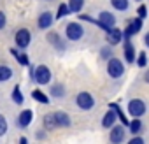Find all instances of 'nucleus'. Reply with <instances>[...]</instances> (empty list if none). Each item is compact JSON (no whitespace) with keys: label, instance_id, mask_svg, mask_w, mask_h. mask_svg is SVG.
Segmentation results:
<instances>
[{"label":"nucleus","instance_id":"obj_20","mask_svg":"<svg viewBox=\"0 0 149 144\" xmlns=\"http://www.w3.org/2000/svg\"><path fill=\"white\" fill-rule=\"evenodd\" d=\"M32 97H33V100H37L40 104H49V97L46 93H42L40 90H33L32 92Z\"/></svg>","mask_w":149,"mask_h":144},{"label":"nucleus","instance_id":"obj_25","mask_svg":"<svg viewBox=\"0 0 149 144\" xmlns=\"http://www.w3.org/2000/svg\"><path fill=\"white\" fill-rule=\"evenodd\" d=\"M111 109H114V111L118 113V118L123 121V125H130V123H128V120H126V116L123 114V111L119 109V106H118V104H111Z\"/></svg>","mask_w":149,"mask_h":144},{"label":"nucleus","instance_id":"obj_22","mask_svg":"<svg viewBox=\"0 0 149 144\" xmlns=\"http://www.w3.org/2000/svg\"><path fill=\"white\" fill-rule=\"evenodd\" d=\"M128 128H130V132H132V134H139V132L142 130V121H140L139 118H135L133 121H130Z\"/></svg>","mask_w":149,"mask_h":144},{"label":"nucleus","instance_id":"obj_30","mask_svg":"<svg viewBox=\"0 0 149 144\" xmlns=\"http://www.w3.org/2000/svg\"><path fill=\"white\" fill-rule=\"evenodd\" d=\"M137 13H139L140 18H146V16H147V9H146V6H140V7L137 9Z\"/></svg>","mask_w":149,"mask_h":144},{"label":"nucleus","instance_id":"obj_17","mask_svg":"<svg viewBox=\"0 0 149 144\" xmlns=\"http://www.w3.org/2000/svg\"><path fill=\"white\" fill-rule=\"evenodd\" d=\"M11 99L14 100V104H23V102H25V97H23V93H21V88H19V85H16V86L13 88Z\"/></svg>","mask_w":149,"mask_h":144},{"label":"nucleus","instance_id":"obj_28","mask_svg":"<svg viewBox=\"0 0 149 144\" xmlns=\"http://www.w3.org/2000/svg\"><path fill=\"white\" fill-rule=\"evenodd\" d=\"M137 65H139V67H146V65H147V55H146L144 51L139 55V58H137Z\"/></svg>","mask_w":149,"mask_h":144},{"label":"nucleus","instance_id":"obj_29","mask_svg":"<svg viewBox=\"0 0 149 144\" xmlns=\"http://www.w3.org/2000/svg\"><path fill=\"white\" fill-rule=\"evenodd\" d=\"M6 132H7V121H6V118L2 114H0V137H2Z\"/></svg>","mask_w":149,"mask_h":144},{"label":"nucleus","instance_id":"obj_32","mask_svg":"<svg viewBox=\"0 0 149 144\" xmlns=\"http://www.w3.org/2000/svg\"><path fill=\"white\" fill-rule=\"evenodd\" d=\"M102 58H111V49L109 48H105V49H102Z\"/></svg>","mask_w":149,"mask_h":144},{"label":"nucleus","instance_id":"obj_31","mask_svg":"<svg viewBox=\"0 0 149 144\" xmlns=\"http://www.w3.org/2000/svg\"><path fill=\"white\" fill-rule=\"evenodd\" d=\"M6 21H7V18H6V14L0 11V30H2L4 27H6Z\"/></svg>","mask_w":149,"mask_h":144},{"label":"nucleus","instance_id":"obj_21","mask_svg":"<svg viewBox=\"0 0 149 144\" xmlns=\"http://www.w3.org/2000/svg\"><path fill=\"white\" fill-rule=\"evenodd\" d=\"M84 6V0H68V7H70V13H79Z\"/></svg>","mask_w":149,"mask_h":144},{"label":"nucleus","instance_id":"obj_4","mask_svg":"<svg viewBox=\"0 0 149 144\" xmlns=\"http://www.w3.org/2000/svg\"><path fill=\"white\" fill-rule=\"evenodd\" d=\"M65 34L70 41H79L83 35H84V30L79 23H68L67 28H65Z\"/></svg>","mask_w":149,"mask_h":144},{"label":"nucleus","instance_id":"obj_7","mask_svg":"<svg viewBox=\"0 0 149 144\" xmlns=\"http://www.w3.org/2000/svg\"><path fill=\"white\" fill-rule=\"evenodd\" d=\"M14 41H16V46H18L19 49H25V48H28V44H30V41H32V35H30V32H28L26 28H21V30L16 32Z\"/></svg>","mask_w":149,"mask_h":144},{"label":"nucleus","instance_id":"obj_10","mask_svg":"<svg viewBox=\"0 0 149 144\" xmlns=\"http://www.w3.org/2000/svg\"><path fill=\"white\" fill-rule=\"evenodd\" d=\"M37 25H39V28H42V30L49 28V27L53 25V14H51V13H42V14L39 16V20H37Z\"/></svg>","mask_w":149,"mask_h":144},{"label":"nucleus","instance_id":"obj_35","mask_svg":"<svg viewBox=\"0 0 149 144\" xmlns=\"http://www.w3.org/2000/svg\"><path fill=\"white\" fill-rule=\"evenodd\" d=\"M144 79H146V81L149 83V70H147V72H146V74H144Z\"/></svg>","mask_w":149,"mask_h":144},{"label":"nucleus","instance_id":"obj_2","mask_svg":"<svg viewBox=\"0 0 149 144\" xmlns=\"http://www.w3.org/2000/svg\"><path fill=\"white\" fill-rule=\"evenodd\" d=\"M107 72H109V76L118 79L125 74V67L123 63L118 60V58H109V63H107Z\"/></svg>","mask_w":149,"mask_h":144},{"label":"nucleus","instance_id":"obj_18","mask_svg":"<svg viewBox=\"0 0 149 144\" xmlns=\"http://www.w3.org/2000/svg\"><path fill=\"white\" fill-rule=\"evenodd\" d=\"M44 127H46V130H53V128H56L58 127V123H56V118H54V113L51 114H46L44 116Z\"/></svg>","mask_w":149,"mask_h":144},{"label":"nucleus","instance_id":"obj_12","mask_svg":"<svg viewBox=\"0 0 149 144\" xmlns=\"http://www.w3.org/2000/svg\"><path fill=\"white\" fill-rule=\"evenodd\" d=\"M116 118H118V113H116L114 109L107 111V113H105V116H104V120H102V127H104V128H112V127H114Z\"/></svg>","mask_w":149,"mask_h":144},{"label":"nucleus","instance_id":"obj_19","mask_svg":"<svg viewBox=\"0 0 149 144\" xmlns=\"http://www.w3.org/2000/svg\"><path fill=\"white\" fill-rule=\"evenodd\" d=\"M11 78H13V69L11 67H6V65H0V83L7 81Z\"/></svg>","mask_w":149,"mask_h":144},{"label":"nucleus","instance_id":"obj_1","mask_svg":"<svg viewBox=\"0 0 149 144\" xmlns=\"http://www.w3.org/2000/svg\"><path fill=\"white\" fill-rule=\"evenodd\" d=\"M33 81H37L39 85H47L51 81V70L46 65H39L33 69Z\"/></svg>","mask_w":149,"mask_h":144},{"label":"nucleus","instance_id":"obj_5","mask_svg":"<svg viewBox=\"0 0 149 144\" xmlns=\"http://www.w3.org/2000/svg\"><path fill=\"white\" fill-rule=\"evenodd\" d=\"M114 25H116V18L111 13H107V11L100 13V16H98V27L100 28H104L105 32H109L111 28H114Z\"/></svg>","mask_w":149,"mask_h":144},{"label":"nucleus","instance_id":"obj_3","mask_svg":"<svg viewBox=\"0 0 149 144\" xmlns=\"http://www.w3.org/2000/svg\"><path fill=\"white\" fill-rule=\"evenodd\" d=\"M128 113H130L132 116H135V118L142 116V114L146 113V102H144L142 99H132V100L128 102Z\"/></svg>","mask_w":149,"mask_h":144},{"label":"nucleus","instance_id":"obj_13","mask_svg":"<svg viewBox=\"0 0 149 144\" xmlns=\"http://www.w3.org/2000/svg\"><path fill=\"white\" fill-rule=\"evenodd\" d=\"M32 118H33V113H32L30 109H25V111L19 113V116H18V125H19V127H28V125L32 123Z\"/></svg>","mask_w":149,"mask_h":144},{"label":"nucleus","instance_id":"obj_14","mask_svg":"<svg viewBox=\"0 0 149 144\" xmlns=\"http://www.w3.org/2000/svg\"><path fill=\"white\" fill-rule=\"evenodd\" d=\"M47 41L56 48V49H65V42L61 41V37L56 34V32H51V34H47Z\"/></svg>","mask_w":149,"mask_h":144},{"label":"nucleus","instance_id":"obj_15","mask_svg":"<svg viewBox=\"0 0 149 144\" xmlns=\"http://www.w3.org/2000/svg\"><path fill=\"white\" fill-rule=\"evenodd\" d=\"M125 60L128 63L135 62V49H133V44L130 42V39H126V42H125Z\"/></svg>","mask_w":149,"mask_h":144},{"label":"nucleus","instance_id":"obj_33","mask_svg":"<svg viewBox=\"0 0 149 144\" xmlns=\"http://www.w3.org/2000/svg\"><path fill=\"white\" fill-rule=\"evenodd\" d=\"M130 144H144V139L142 137H135V139L130 141Z\"/></svg>","mask_w":149,"mask_h":144},{"label":"nucleus","instance_id":"obj_26","mask_svg":"<svg viewBox=\"0 0 149 144\" xmlns=\"http://www.w3.org/2000/svg\"><path fill=\"white\" fill-rule=\"evenodd\" d=\"M51 95H53V97H63V95H65V88H63L61 85H54V86L51 88Z\"/></svg>","mask_w":149,"mask_h":144},{"label":"nucleus","instance_id":"obj_6","mask_svg":"<svg viewBox=\"0 0 149 144\" xmlns=\"http://www.w3.org/2000/svg\"><path fill=\"white\" fill-rule=\"evenodd\" d=\"M76 102H77V106H79L81 109H84V111H90V109L95 106V99H93L88 92H81V93L76 97Z\"/></svg>","mask_w":149,"mask_h":144},{"label":"nucleus","instance_id":"obj_24","mask_svg":"<svg viewBox=\"0 0 149 144\" xmlns=\"http://www.w3.org/2000/svg\"><path fill=\"white\" fill-rule=\"evenodd\" d=\"M111 4L118 11H126L128 9V0H111Z\"/></svg>","mask_w":149,"mask_h":144},{"label":"nucleus","instance_id":"obj_9","mask_svg":"<svg viewBox=\"0 0 149 144\" xmlns=\"http://www.w3.org/2000/svg\"><path fill=\"white\" fill-rule=\"evenodd\" d=\"M125 127H121V125H114L112 127V130H111V135H109V139L114 142V144H119V142H123L125 141Z\"/></svg>","mask_w":149,"mask_h":144},{"label":"nucleus","instance_id":"obj_34","mask_svg":"<svg viewBox=\"0 0 149 144\" xmlns=\"http://www.w3.org/2000/svg\"><path fill=\"white\" fill-rule=\"evenodd\" d=\"M144 41H146V46H147V48H149V32H147V34H146V39H144Z\"/></svg>","mask_w":149,"mask_h":144},{"label":"nucleus","instance_id":"obj_23","mask_svg":"<svg viewBox=\"0 0 149 144\" xmlns=\"http://www.w3.org/2000/svg\"><path fill=\"white\" fill-rule=\"evenodd\" d=\"M68 13H70V7H68V4H60V7H58V13H56V20H61V18H65Z\"/></svg>","mask_w":149,"mask_h":144},{"label":"nucleus","instance_id":"obj_8","mask_svg":"<svg viewBox=\"0 0 149 144\" xmlns=\"http://www.w3.org/2000/svg\"><path fill=\"white\" fill-rule=\"evenodd\" d=\"M142 21H144V18H140V16H139L137 20H133L132 23H128V27L123 30V35H125L126 39H130L132 35H135V34L142 28Z\"/></svg>","mask_w":149,"mask_h":144},{"label":"nucleus","instance_id":"obj_11","mask_svg":"<svg viewBox=\"0 0 149 144\" xmlns=\"http://www.w3.org/2000/svg\"><path fill=\"white\" fill-rule=\"evenodd\" d=\"M121 37H123V32H121L119 28H116V27L107 32V42L112 44V46H116V44L121 41Z\"/></svg>","mask_w":149,"mask_h":144},{"label":"nucleus","instance_id":"obj_16","mask_svg":"<svg viewBox=\"0 0 149 144\" xmlns=\"http://www.w3.org/2000/svg\"><path fill=\"white\" fill-rule=\"evenodd\" d=\"M54 118H56L58 127H68V125H70V118H68V114L63 113V111H56V113H54Z\"/></svg>","mask_w":149,"mask_h":144},{"label":"nucleus","instance_id":"obj_27","mask_svg":"<svg viewBox=\"0 0 149 144\" xmlns=\"http://www.w3.org/2000/svg\"><path fill=\"white\" fill-rule=\"evenodd\" d=\"M16 58H18V63H19V65H25V67H28V65H30V60H28V56H26L25 53L18 55Z\"/></svg>","mask_w":149,"mask_h":144},{"label":"nucleus","instance_id":"obj_36","mask_svg":"<svg viewBox=\"0 0 149 144\" xmlns=\"http://www.w3.org/2000/svg\"><path fill=\"white\" fill-rule=\"evenodd\" d=\"M139 2H140V0H139Z\"/></svg>","mask_w":149,"mask_h":144}]
</instances>
